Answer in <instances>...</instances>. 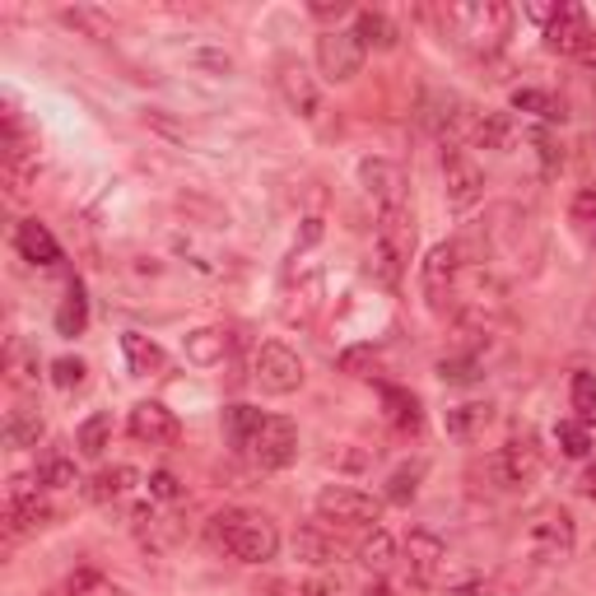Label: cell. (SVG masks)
Returning a JSON list of instances; mask_svg holds the SVG:
<instances>
[{
  "label": "cell",
  "mask_w": 596,
  "mask_h": 596,
  "mask_svg": "<svg viewBox=\"0 0 596 596\" xmlns=\"http://www.w3.org/2000/svg\"><path fill=\"white\" fill-rule=\"evenodd\" d=\"M210 536L215 546L238 559V564H266L279 550V531L266 513H248V508H229L210 522Z\"/></svg>",
  "instance_id": "cell-1"
},
{
  "label": "cell",
  "mask_w": 596,
  "mask_h": 596,
  "mask_svg": "<svg viewBox=\"0 0 596 596\" xmlns=\"http://www.w3.org/2000/svg\"><path fill=\"white\" fill-rule=\"evenodd\" d=\"M443 28L471 51H498L513 28V10L503 0H461V5L443 10Z\"/></svg>",
  "instance_id": "cell-2"
},
{
  "label": "cell",
  "mask_w": 596,
  "mask_h": 596,
  "mask_svg": "<svg viewBox=\"0 0 596 596\" xmlns=\"http://www.w3.org/2000/svg\"><path fill=\"white\" fill-rule=\"evenodd\" d=\"M410 248H415V215L410 210H391L378 215V233H373V256H368V275L378 285L397 289L401 285V271L410 261Z\"/></svg>",
  "instance_id": "cell-3"
},
{
  "label": "cell",
  "mask_w": 596,
  "mask_h": 596,
  "mask_svg": "<svg viewBox=\"0 0 596 596\" xmlns=\"http://www.w3.org/2000/svg\"><path fill=\"white\" fill-rule=\"evenodd\" d=\"M461 242H438L434 252L424 256L420 266V289L428 298L434 312H452L457 308V294H461Z\"/></svg>",
  "instance_id": "cell-4"
},
{
  "label": "cell",
  "mask_w": 596,
  "mask_h": 596,
  "mask_svg": "<svg viewBox=\"0 0 596 596\" xmlns=\"http://www.w3.org/2000/svg\"><path fill=\"white\" fill-rule=\"evenodd\" d=\"M317 517L335 522V527H378L382 503L364 490H349V484H326L317 494Z\"/></svg>",
  "instance_id": "cell-5"
},
{
  "label": "cell",
  "mask_w": 596,
  "mask_h": 596,
  "mask_svg": "<svg viewBox=\"0 0 596 596\" xmlns=\"http://www.w3.org/2000/svg\"><path fill=\"white\" fill-rule=\"evenodd\" d=\"M573 536H577L573 517H569V508H559V503H546V508L527 522V550L536 559H546V564L573 554Z\"/></svg>",
  "instance_id": "cell-6"
},
{
  "label": "cell",
  "mask_w": 596,
  "mask_h": 596,
  "mask_svg": "<svg viewBox=\"0 0 596 596\" xmlns=\"http://www.w3.org/2000/svg\"><path fill=\"white\" fill-rule=\"evenodd\" d=\"M252 378L261 391H271V397H289V391L303 387V359L279 345V341H266L256 349V364H252Z\"/></svg>",
  "instance_id": "cell-7"
},
{
  "label": "cell",
  "mask_w": 596,
  "mask_h": 596,
  "mask_svg": "<svg viewBox=\"0 0 596 596\" xmlns=\"http://www.w3.org/2000/svg\"><path fill=\"white\" fill-rule=\"evenodd\" d=\"M364 43H359V33L354 28H331L317 37V66H322V74L331 84H349L354 74L364 70Z\"/></svg>",
  "instance_id": "cell-8"
},
{
  "label": "cell",
  "mask_w": 596,
  "mask_h": 596,
  "mask_svg": "<svg viewBox=\"0 0 596 596\" xmlns=\"http://www.w3.org/2000/svg\"><path fill=\"white\" fill-rule=\"evenodd\" d=\"M248 457L261 466V471H285V466L298 457V428L285 415H266L256 428V438L248 447Z\"/></svg>",
  "instance_id": "cell-9"
},
{
  "label": "cell",
  "mask_w": 596,
  "mask_h": 596,
  "mask_svg": "<svg viewBox=\"0 0 596 596\" xmlns=\"http://www.w3.org/2000/svg\"><path fill=\"white\" fill-rule=\"evenodd\" d=\"M443 182H447L443 192H447V205H452V210H471V205H480V196H484L480 163L457 145H443Z\"/></svg>",
  "instance_id": "cell-10"
},
{
  "label": "cell",
  "mask_w": 596,
  "mask_h": 596,
  "mask_svg": "<svg viewBox=\"0 0 596 596\" xmlns=\"http://www.w3.org/2000/svg\"><path fill=\"white\" fill-rule=\"evenodd\" d=\"M484 471H490V480L498 484V490H527V484L540 475V452H536V443L513 438L484 461Z\"/></svg>",
  "instance_id": "cell-11"
},
{
  "label": "cell",
  "mask_w": 596,
  "mask_h": 596,
  "mask_svg": "<svg viewBox=\"0 0 596 596\" xmlns=\"http://www.w3.org/2000/svg\"><path fill=\"white\" fill-rule=\"evenodd\" d=\"M359 177L368 186V196L378 200V215H391V210H410L405 200V168L391 163V159H368L359 168Z\"/></svg>",
  "instance_id": "cell-12"
},
{
  "label": "cell",
  "mask_w": 596,
  "mask_h": 596,
  "mask_svg": "<svg viewBox=\"0 0 596 596\" xmlns=\"http://www.w3.org/2000/svg\"><path fill=\"white\" fill-rule=\"evenodd\" d=\"M546 43L559 56H583L596 43V33L587 24V10L583 5H559V14L550 19V28H546Z\"/></svg>",
  "instance_id": "cell-13"
},
{
  "label": "cell",
  "mask_w": 596,
  "mask_h": 596,
  "mask_svg": "<svg viewBox=\"0 0 596 596\" xmlns=\"http://www.w3.org/2000/svg\"><path fill=\"white\" fill-rule=\"evenodd\" d=\"M177 434H182V424H177V415L163 401H140L136 410H130V438H136V443L173 447Z\"/></svg>",
  "instance_id": "cell-14"
},
{
  "label": "cell",
  "mask_w": 596,
  "mask_h": 596,
  "mask_svg": "<svg viewBox=\"0 0 596 596\" xmlns=\"http://www.w3.org/2000/svg\"><path fill=\"white\" fill-rule=\"evenodd\" d=\"M443 564H447V546H443L434 531L420 527V531L405 536V569H410V577H415L420 587H434Z\"/></svg>",
  "instance_id": "cell-15"
},
{
  "label": "cell",
  "mask_w": 596,
  "mask_h": 596,
  "mask_svg": "<svg viewBox=\"0 0 596 596\" xmlns=\"http://www.w3.org/2000/svg\"><path fill=\"white\" fill-rule=\"evenodd\" d=\"M279 93H285V103L298 112V117H317V107H322V93H317V80L308 74L303 61H279V74H275Z\"/></svg>",
  "instance_id": "cell-16"
},
{
  "label": "cell",
  "mask_w": 596,
  "mask_h": 596,
  "mask_svg": "<svg viewBox=\"0 0 596 596\" xmlns=\"http://www.w3.org/2000/svg\"><path fill=\"white\" fill-rule=\"evenodd\" d=\"M382 415L397 434H420L424 428V410L415 401V391H405V387H382Z\"/></svg>",
  "instance_id": "cell-17"
},
{
  "label": "cell",
  "mask_w": 596,
  "mask_h": 596,
  "mask_svg": "<svg viewBox=\"0 0 596 596\" xmlns=\"http://www.w3.org/2000/svg\"><path fill=\"white\" fill-rule=\"evenodd\" d=\"M122 354H126V368L136 373V378H159V373L168 368V354L149 341V335H140V331L122 335Z\"/></svg>",
  "instance_id": "cell-18"
},
{
  "label": "cell",
  "mask_w": 596,
  "mask_h": 596,
  "mask_svg": "<svg viewBox=\"0 0 596 596\" xmlns=\"http://www.w3.org/2000/svg\"><path fill=\"white\" fill-rule=\"evenodd\" d=\"M14 248L24 252V261H37V266H56L61 261V248H56V238L47 233V224L37 219H24L14 229Z\"/></svg>",
  "instance_id": "cell-19"
},
{
  "label": "cell",
  "mask_w": 596,
  "mask_h": 596,
  "mask_svg": "<svg viewBox=\"0 0 596 596\" xmlns=\"http://www.w3.org/2000/svg\"><path fill=\"white\" fill-rule=\"evenodd\" d=\"M136 480H140L136 466H112V471H99L89 480V498L93 503H117V498H126L130 490H136Z\"/></svg>",
  "instance_id": "cell-20"
},
{
  "label": "cell",
  "mask_w": 596,
  "mask_h": 596,
  "mask_svg": "<svg viewBox=\"0 0 596 596\" xmlns=\"http://www.w3.org/2000/svg\"><path fill=\"white\" fill-rule=\"evenodd\" d=\"M261 420H266V415H261V410H252V405H229V410H224V434H229L233 452L248 457V447H252V438H256Z\"/></svg>",
  "instance_id": "cell-21"
},
{
  "label": "cell",
  "mask_w": 596,
  "mask_h": 596,
  "mask_svg": "<svg viewBox=\"0 0 596 596\" xmlns=\"http://www.w3.org/2000/svg\"><path fill=\"white\" fill-rule=\"evenodd\" d=\"M494 420V405H484V401H471V405H457V410H447V434L452 438H475L484 434Z\"/></svg>",
  "instance_id": "cell-22"
},
{
  "label": "cell",
  "mask_w": 596,
  "mask_h": 596,
  "mask_svg": "<svg viewBox=\"0 0 596 596\" xmlns=\"http://www.w3.org/2000/svg\"><path fill=\"white\" fill-rule=\"evenodd\" d=\"M359 564H364L368 573H382V569L397 564V540H391V531L373 527V531L359 540Z\"/></svg>",
  "instance_id": "cell-23"
},
{
  "label": "cell",
  "mask_w": 596,
  "mask_h": 596,
  "mask_svg": "<svg viewBox=\"0 0 596 596\" xmlns=\"http://www.w3.org/2000/svg\"><path fill=\"white\" fill-rule=\"evenodd\" d=\"M89 326V298H84V285L74 279V285L66 289V303L56 308V331L61 335H80Z\"/></svg>",
  "instance_id": "cell-24"
},
{
  "label": "cell",
  "mask_w": 596,
  "mask_h": 596,
  "mask_svg": "<svg viewBox=\"0 0 596 596\" xmlns=\"http://www.w3.org/2000/svg\"><path fill=\"white\" fill-rule=\"evenodd\" d=\"M354 33H359L364 47H397V28H391V19L378 14V10H359L354 14Z\"/></svg>",
  "instance_id": "cell-25"
},
{
  "label": "cell",
  "mask_w": 596,
  "mask_h": 596,
  "mask_svg": "<svg viewBox=\"0 0 596 596\" xmlns=\"http://www.w3.org/2000/svg\"><path fill=\"white\" fill-rule=\"evenodd\" d=\"M471 140L484 149H508L513 145V122L503 112H484V117L471 122Z\"/></svg>",
  "instance_id": "cell-26"
},
{
  "label": "cell",
  "mask_w": 596,
  "mask_h": 596,
  "mask_svg": "<svg viewBox=\"0 0 596 596\" xmlns=\"http://www.w3.org/2000/svg\"><path fill=\"white\" fill-rule=\"evenodd\" d=\"M224 349H229L224 331H192L186 335V359H192L196 368H215L224 359Z\"/></svg>",
  "instance_id": "cell-27"
},
{
  "label": "cell",
  "mask_w": 596,
  "mask_h": 596,
  "mask_svg": "<svg viewBox=\"0 0 596 596\" xmlns=\"http://www.w3.org/2000/svg\"><path fill=\"white\" fill-rule=\"evenodd\" d=\"M107 438H112V415H107V410H99V415H89V420L80 424V434H74V447H80L84 457H103Z\"/></svg>",
  "instance_id": "cell-28"
},
{
  "label": "cell",
  "mask_w": 596,
  "mask_h": 596,
  "mask_svg": "<svg viewBox=\"0 0 596 596\" xmlns=\"http://www.w3.org/2000/svg\"><path fill=\"white\" fill-rule=\"evenodd\" d=\"M438 378L447 387H471L484 378V364H480V354H452V359L438 364Z\"/></svg>",
  "instance_id": "cell-29"
},
{
  "label": "cell",
  "mask_w": 596,
  "mask_h": 596,
  "mask_svg": "<svg viewBox=\"0 0 596 596\" xmlns=\"http://www.w3.org/2000/svg\"><path fill=\"white\" fill-rule=\"evenodd\" d=\"M513 107L536 112V117H546V122H564V103L550 99L546 89H513Z\"/></svg>",
  "instance_id": "cell-30"
},
{
  "label": "cell",
  "mask_w": 596,
  "mask_h": 596,
  "mask_svg": "<svg viewBox=\"0 0 596 596\" xmlns=\"http://www.w3.org/2000/svg\"><path fill=\"white\" fill-rule=\"evenodd\" d=\"M420 480H424V461H410V466H397L391 471V480H387V503H405L420 494Z\"/></svg>",
  "instance_id": "cell-31"
},
{
  "label": "cell",
  "mask_w": 596,
  "mask_h": 596,
  "mask_svg": "<svg viewBox=\"0 0 596 596\" xmlns=\"http://www.w3.org/2000/svg\"><path fill=\"white\" fill-rule=\"evenodd\" d=\"M569 401H573L577 424H596V373H573Z\"/></svg>",
  "instance_id": "cell-32"
},
{
  "label": "cell",
  "mask_w": 596,
  "mask_h": 596,
  "mask_svg": "<svg viewBox=\"0 0 596 596\" xmlns=\"http://www.w3.org/2000/svg\"><path fill=\"white\" fill-rule=\"evenodd\" d=\"M5 438H10V447H33L43 438V415H37V410H14L5 424Z\"/></svg>",
  "instance_id": "cell-33"
},
{
  "label": "cell",
  "mask_w": 596,
  "mask_h": 596,
  "mask_svg": "<svg viewBox=\"0 0 596 596\" xmlns=\"http://www.w3.org/2000/svg\"><path fill=\"white\" fill-rule=\"evenodd\" d=\"M554 443H559V452L564 457H587L592 452V434H587V424H577V420L554 424Z\"/></svg>",
  "instance_id": "cell-34"
},
{
  "label": "cell",
  "mask_w": 596,
  "mask_h": 596,
  "mask_svg": "<svg viewBox=\"0 0 596 596\" xmlns=\"http://www.w3.org/2000/svg\"><path fill=\"white\" fill-rule=\"evenodd\" d=\"M37 484H43V490H66V484H74V461L61 457V452L43 457V466H37Z\"/></svg>",
  "instance_id": "cell-35"
},
{
  "label": "cell",
  "mask_w": 596,
  "mask_h": 596,
  "mask_svg": "<svg viewBox=\"0 0 596 596\" xmlns=\"http://www.w3.org/2000/svg\"><path fill=\"white\" fill-rule=\"evenodd\" d=\"M294 550H298V559H308V564H331V546L317 531H298Z\"/></svg>",
  "instance_id": "cell-36"
},
{
  "label": "cell",
  "mask_w": 596,
  "mask_h": 596,
  "mask_svg": "<svg viewBox=\"0 0 596 596\" xmlns=\"http://www.w3.org/2000/svg\"><path fill=\"white\" fill-rule=\"evenodd\" d=\"M70 28H84L89 37H103L107 33V14H99V10H84V5H74V10H66L61 14Z\"/></svg>",
  "instance_id": "cell-37"
},
{
  "label": "cell",
  "mask_w": 596,
  "mask_h": 596,
  "mask_svg": "<svg viewBox=\"0 0 596 596\" xmlns=\"http://www.w3.org/2000/svg\"><path fill=\"white\" fill-rule=\"evenodd\" d=\"M569 219H573V224H596V182L577 186V196H573V205H569Z\"/></svg>",
  "instance_id": "cell-38"
},
{
  "label": "cell",
  "mask_w": 596,
  "mask_h": 596,
  "mask_svg": "<svg viewBox=\"0 0 596 596\" xmlns=\"http://www.w3.org/2000/svg\"><path fill=\"white\" fill-rule=\"evenodd\" d=\"M51 382L61 387V391H74V387L84 382V364L70 359V354H66V359H56V364H51Z\"/></svg>",
  "instance_id": "cell-39"
},
{
  "label": "cell",
  "mask_w": 596,
  "mask_h": 596,
  "mask_svg": "<svg viewBox=\"0 0 596 596\" xmlns=\"http://www.w3.org/2000/svg\"><path fill=\"white\" fill-rule=\"evenodd\" d=\"M368 364H378V354H373L368 345H364V349H345V354H341V368H345V373H359V368H368ZM359 378H364V373H359Z\"/></svg>",
  "instance_id": "cell-40"
},
{
  "label": "cell",
  "mask_w": 596,
  "mask_h": 596,
  "mask_svg": "<svg viewBox=\"0 0 596 596\" xmlns=\"http://www.w3.org/2000/svg\"><path fill=\"white\" fill-rule=\"evenodd\" d=\"M149 494H154V498H177V480L168 471H159L154 480H149Z\"/></svg>",
  "instance_id": "cell-41"
},
{
  "label": "cell",
  "mask_w": 596,
  "mask_h": 596,
  "mask_svg": "<svg viewBox=\"0 0 596 596\" xmlns=\"http://www.w3.org/2000/svg\"><path fill=\"white\" fill-rule=\"evenodd\" d=\"M312 14L317 19H341V14H349V5L345 0H312Z\"/></svg>",
  "instance_id": "cell-42"
},
{
  "label": "cell",
  "mask_w": 596,
  "mask_h": 596,
  "mask_svg": "<svg viewBox=\"0 0 596 596\" xmlns=\"http://www.w3.org/2000/svg\"><path fill=\"white\" fill-rule=\"evenodd\" d=\"M298 596H335V592H331V583H322V577H308V583L298 587Z\"/></svg>",
  "instance_id": "cell-43"
},
{
  "label": "cell",
  "mask_w": 596,
  "mask_h": 596,
  "mask_svg": "<svg viewBox=\"0 0 596 596\" xmlns=\"http://www.w3.org/2000/svg\"><path fill=\"white\" fill-rule=\"evenodd\" d=\"M577 490H583L587 498H596V461H592L587 471H583V480H577Z\"/></svg>",
  "instance_id": "cell-44"
},
{
  "label": "cell",
  "mask_w": 596,
  "mask_h": 596,
  "mask_svg": "<svg viewBox=\"0 0 596 596\" xmlns=\"http://www.w3.org/2000/svg\"><path fill=\"white\" fill-rule=\"evenodd\" d=\"M364 596H397V587H391V583H368Z\"/></svg>",
  "instance_id": "cell-45"
},
{
  "label": "cell",
  "mask_w": 596,
  "mask_h": 596,
  "mask_svg": "<svg viewBox=\"0 0 596 596\" xmlns=\"http://www.w3.org/2000/svg\"><path fill=\"white\" fill-rule=\"evenodd\" d=\"M577 61H583V66H587V70H596V43H592V47H587V51H583V56H577Z\"/></svg>",
  "instance_id": "cell-46"
}]
</instances>
